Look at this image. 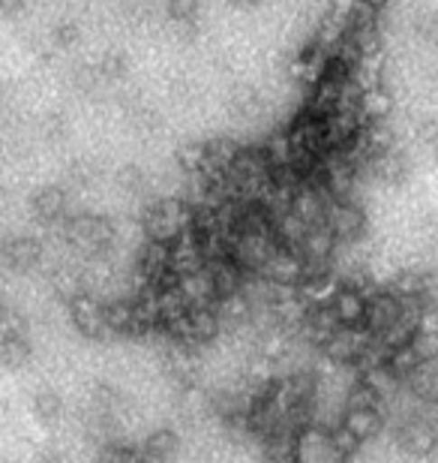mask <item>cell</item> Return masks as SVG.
I'll use <instances>...</instances> for the list:
<instances>
[{
  "mask_svg": "<svg viewBox=\"0 0 438 463\" xmlns=\"http://www.w3.org/2000/svg\"><path fill=\"white\" fill-rule=\"evenodd\" d=\"M195 229V205L186 199H154L142 211V232L147 241L177 244Z\"/></svg>",
  "mask_w": 438,
  "mask_h": 463,
  "instance_id": "1",
  "label": "cell"
},
{
  "mask_svg": "<svg viewBox=\"0 0 438 463\" xmlns=\"http://www.w3.org/2000/svg\"><path fill=\"white\" fill-rule=\"evenodd\" d=\"M222 328H226V322H222V313L217 304H192V307H186L181 317L169 322L163 331L177 346L192 349V346L213 344Z\"/></svg>",
  "mask_w": 438,
  "mask_h": 463,
  "instance_id": "2",
  "label": "cell"
},
{
  "mask_svg": "<svg viewBox=\"0 0 438 463\" xmlns=\"http://www.w3.org/2000/svg\"><path fill=\"white\" fill-rule=\"evenodd\" d=\"M63 238L81 256H102L115 244V226H111L108 217L81 211V214L63 220Z\"/></svg>",
  "mask_w": 438,
  "mask_h": 463,
  "instance_id": "3",
  "label": "cell"
},
{
  "mask_svg": "<svg viewBox=\"0 0 438 463\" xmlns=\"http://www.w3.org/2000/svg\"><path fill=\"white\" fill-rule=\"evenodd\" d=\"M351 458L340 449L333 428L328 424H310L297 433V449H294V463H349Z\"/></svg>",
  "mask_w": 438,
  "mask_h": 463,
  "instance_id": "4",
  "label": "cell"
},
{
  "mask_svg": "<svg viewBox=\"0 0 438 463\" xmlns=\"http://www.w3.org/2000/svg\"><path fill=\"white\" fill-rule=\"evenodd\" d=\"M394 437H396V446L412 458H430L438 451V428L430 415H424V412L403 415Z\"/></svg>",
  "mask_w": 438,
  "mask_h": 463,
  "instance_id": "5",
  "label": "cell"
},
{
  "mask_svg": "<svg viewBox=\"0 0 438 463\" xmlns=\"http://www.w3.org/2000/svg\"><path fill=\"white\" fill-rule=\"evenodd\" d=\"M67 307H70L72 326H76L81 337H88V340L115 337L108 326V301H99L93 292H85V295H79L76 301H70Z\"/></svg>",
  "mask_w": 438,
  "mask_h": 463,
  "instance_id": "6",
  "label": "cell"
},
{
  "mask_svg": "<svg viewBox=\"0 0 438 463\" xmlns=\"http://www.w3.org/2000/svg\"><path fill=\"white\" fill-rule=\"evenodd\" d=\"M324 226L337 235L340 247H351L367 232V214H363V208L354 199H331L328 214H324Z\"/></svg>",
  "mask_w": 438,
  "mask_h": 463,
  "instance_id": "7",
  "label": "cell"
},
{
  "mask_svg": "<svg viewBox=\"0 0 438 463\" xmlns=\"http://www.w3.org/2000/svg\"><path fill=\"white\" fill-rule=\"evenodd\" d=\"M405 319V298H399L394 289H372L367 301V328L372 337L387 335L390 328Z\"/></svg>",
  "mask_w": 438,
  "mask_h": 463,
  "instance_id": "8",
  "label": "cell"
},
{
  "mask_svg": "<svg viewBox=\"0 0 438 463\" xmlns=\"http://www.w3.org/2000/svg\"><path fill=\"white\" fill-rule=\"evenodd\" d=\"M369 344H372V335L367 328H346L342 326L337 335L322 346V352H324V358L333 361V364H340V367H360V361H363V355H367Z\"/></svg>",
  "mask_w": 438,
  "mask_h": 463,
  "instance_id": "9",
  "label": "cell"
},
{
  "mask_svg": "<svg viewBox=\"0 0 438 463\" xmlns=\"http://www.w3.org/2000/svg\"><path fill=\"white\" fill-rule=\"evenodd\" d=\"M367 301H369V292L360 289V286H351V283H342L333 298L328 301L333 313H337L340 326L346 328H363L367 326Z\"/></svg>",
  "mask_w": 438,
  "mask_h": 463,
  "instance_id": "10",
  "label": "cell"
},
{
  "mask_svg": "<svg viewBox=\"0 0 438 463\" xmlns=\"http://www.w3.org/2000/svg\"><path fill=\"white\" fill-rule=\"evenodd\" d=\"M240 147L235 138H226V136H217L210 142H204V178L208 181H226L228 172L235 169L238 156H240Z\"/></svg>",
  "mask_w": 438,
  "mask_h": 463,
  "instance_id": "11",
  "label": "cell"
},
{
  "mask_svg": "<svg viewBox=\"0 0 438 463\" xmlns=\"http://www.w3.org/2000/svg\"><path fill=\"white\" fill-rule=\"evenodd\" d=\"M31 214L42 226L63 223L70 217V193L58 187V184H45L31 196Z\"/></svg>",
  "mask_w": 438,
  "mask_h": 463,
  "instance_id": "12",
  "label": "cell"
},
{
  "mask_svg": "<svg viewBox=\"0 0 438 463\" xmlns=\"http://www.w3.org/2000/svg\"><path fill=\"white\" fill-rule=\"evenodd\" d=\"M340 424L363 446L385 430V415H381V406H351V410H342Z\"/></svg>",
  "mask_w": 438,
  "mask_h": 463,
  "instance_id": "13",
  "label": "cell"
},
{
  "mask_svg": "<svg viewBox=\"0 0 438 463\" xmlns=\"http://www.w3.org/2000/svg\"><path fill=\"white\" fill-rule=\"evenodd\" d=\"M42 244L31 235H18V238H9L4 244V265L9 271H33L36 265L42 262Z\"/></svg>",
  "mask_w": 438,
  "mask_h": 463,
  "instance_id": "14",
  "label": "cell"
},
{
  "mask_svg": "<svg viewBox=\"0 0 438 463\" xmlns=\"http://www.w3.org/2000/svg\"><path fill=\"white\" fill-rule=\"evenodd\" d=\"M405 392L421 406H438V355L424 358V364L405 379Z\"/></svg>",
  "mask_w": 438,
  "mask_h": 463,
  "instance_id": "15",
  "label": "cell"
},
{
  "mask_svg": "<svg viewBox=\"0 0 438 463\" xmlns=\"http://www.w3.org/2000/svg\"><path fill=\"white\" fill-rule=\"evenodd\" d=\"M181 449V437L172 428H156L154 433H147V439L142 442V455L151 463H165L177 455Z\"/></svg>",
  "mask_w": 438,
  "mask_h": 463,
  "instance_id": "16",
  "label": "cell"
},
{
  "mask_svg": "<svg viewBox=\"0 0 438 463\" xmlns=\"http://www.w3.org/2000/svg\"><path fill=\"white\" fill-rule=\"evenodd\" d=\"M369 172L385 184H399V181H405V175H408V160L399 147H390V151H381L376 160H372Z\"/></svg>",
  "mask_w": 438,
  "mask_h": 463,
  "instance_id": "17",
  "label": "cell"
},
{
  "mask_svg": "<svg viewBox=\"0 0 438 463\" xmlns=\"http://www.w3.org/2000/svg\"><path fill=\"white\" fill-rule=\"evenodd\" d=\"M51 289L63 304H70V301H76L79 295L88 292V280L79 268L67 265V268H58V271L51 274Z\"/></svg>",
  "mask_w": 438,
  "mask_h": 463,
  "instance_id": "18",
  "label": "cell"
},
{
  "mask_svg": "<svg viewBox=\"0 0 438 463\" xmlns=\"http://www.w3.org/2000/svg\"><path fill=\"white\" fill-rule=\"evenodd\" d=\"M27 358H31V340H27V335L0 337V361H4V367H22Z\"/></svg>",
  "mask_w": 438,
  "mask_h": 463,
  "instance_id": "19",
  "label": "cell"
},
{
  "mask_svg": "<svg viewBox=\"0 0 438 463\" xmlns=\"http://www.w3.org/2000/svg\"><path fill=\"white\" fill-rule=\"evenodd\" d=\"M61 412H63V401H61L58 392H51V388H42V392H36V397H33V415H36V421L54 424V421L61 419Z\"/></svg>",
  "mask_w": 438,
  "mask_h": 463,
  "instance_id": "20",
  "label": "cell"
},
{
  "mask_svg": "<svg viewBox=\"0 0 438 463\" xmlns=\"http://www.w3.org/2000/svg\"><path fill=\"white\" fill-rule=\"evenodd\" d=\"M177 165H181V172H186L190 178H195V175L204 172V142H186L177 147L174 154Z\"/></svg>",
  "mask_w": 438,
  "mask_h": 463,
  "instance_id": "21",
  "label": "cell"
},
{
  "mask_svg": "<svg viewBox=\"0 0 438 463\" xmlns=\"http://www.w3.org/2000/svg\"><path fill=\"white\" fill-rule=\"evenodd\" d=\"M97 463H144L142 449H129L124 442H102L99 446V455Z\"/></svg>",
  "mask_w": 438,
  "mask_h": 463,
  "instance_id": "22",
  "label": "cell"
},
{
  "mask_svg": "<svg viewBox=\"0 0 438 463\" xmlns=\"http://www.w3.org/2000/svg\"><path fill=\"white\" fill-rule=\"evenodd\" d=\"M126 70H129V63L124 52H106L97 63V72L102 81H120L126 76Z\"/></svg>",
  "mask_w": 438,
  "mask_h": 463,
  "instance_id": "23",
  "label": "cell"
},
{
  "mask_svg": "<svg viewBox=\"0 0 438 463\" xmlns=\"http://www.w3.org/2000/svg\"><path fill=\"white\" fill-rule=\"evenodd\" d=\"M201 0H165V13L174 24H192L199 18Z\"/></svg>",
  "mask_w": 438,
  "mask_h": 463,
  "instance_id": "24",
  "label": "cell"
},
{
  "mask_svg": "<svg viewBox=\"0 0 438 463\" xmlns=\"http://www.w3.org/2000/svg\"><path fill=\"white\" fill-rule=\"evenodd\" d=\"M117 187L124 190L126 196H144L147 178L142 169H135V165H124V169L117 172Z\"/></svg>",
  "mask_w": 438,
  "mask_h": 463,
  "instance_id": "25",
  "label": "cell"
},
{
  "mask_svg": "<svg viewBox=\"0 0 438 463\" xmlns=\"http://www.w3.org/2000/svg\"><path fill=\"white\" fill-rule=\"evenodd\" d=\"M415 33L421 36L424 43H430V45H438V13H421L415 18Z\"/></svg>",
  "mask_w": 438,
  "mask_h": 463,
  "instance_id": "26",
  "label": "cell"
},
{
  "mask_svg": "<svg viewBox=\"0 0 438 463\" xmlns=\"http://www.w3.org/2000/svg\"><path fill=\"white\" fill-rule=\"evenodd\" d=\"M51 43L58 45V49H72V45L79 43V24L72 22H61L51 27Z\"/></svg>",
  "mask_w": 438,
  "mask_h": 463,
  "instance_id": "27",
  "label": "cell"
},
{
  "mask_svg": "<svg viewBox=\"0 0 438 463\" xmlns=\"http://www.w3.org/2000/svg\"><path fill=\"white\" fill-rule=\"evenodd\" d=\"M231 106H235V112L240 115H253L258 109V94L253 88H238L235 97H231Z\"/></svg>",
  "mask_w": 438,
  "mask_h": 463,
  "instance_id": "28",
  "label": "cell"
},
{
  "mask_svg": "<svg viewBox=\"0 0 438 463\" xmlns=\"http://www.w3.org/2000/svg\"><path fill=\"white\" fill-rule=\"evenodd\" d=\"M417 136H421V142H424V145L438 147V118H426V120H421V127H417Z\"/></svg>",
  "mask_w": 438,
  "mask_h": 463,
  "instance_id": "29",
  "label": "cell"
},
{
  "mask_svg": "<svg viewBox=\"0 0 438 463\" xmlns=\"http://www.w3.org/2000/svg\"><path fill=\"white\" fill-rule=\"evenodd\" d=\"M42 133L49 138H61L63 133H67V120H63L58 112H51L49 118L42 120Z\"/></svg>",
  "mask_w": 438,
  "mask_h": 463,
  "instance_id": "30",
  "label": "cell"
},
{
  "mask_svg": "<svg viewBox=\"0 0 438 463\" xmlns=\"http://www.w3.org/2000/svg\"><path fill=\"white\" fill-rule=\"evenodd\" d=\"M27 0H0V9H4L6 15H15V13H22Z\"/></svg>",
  "mask_w": 438,
  "mask_h": 463,
  "instance_id": "31",
  "label": "cell"
},
{
  "mask_svg": "<svg viewBox=\"0 0 438 463\" xmlns=\"http://www.w3.org/2000/svg\"><path fill=\"white\" fill-rule=\"evenodd\" d=\"M36 463H63V458L54 449H49V451H42V455L36 458Z\"/></svg>",
  "mask_w": 438,
  "mask_h": 463,
  "instance_id": "32",
  "label": "cell"
},
{
  "mask_svg": "<svg viewBox=\"0 0 438 463\" xmlns=\"http://www.w3.org/2000/svg\"><path fill=\"white\" fill-rule=\"evenodd\" d=\"M231 6H238V9H256L262 0H228Z\"/></svg>",
  "mask_w": 438,
  "mask_h": 463,
  "instance_id": "33",
  "label": "cell"
},
{
  "mask_svg": "<svg viewBox=\"0 0 438 463\" xmlns=\"http://www.w3.org/2000/svg\"><path fill=\"white\" fill-rule=\"evenodd\" d=\"M367 4H369V6H376L378 13H381V9H385V6L390 4V0H367Z\"/></svg>",
  "mask_w": 438,
  "mask_h": 463,
  "instance_id": "34",
  "label": "cell"
},
{
  "mask_svg": "<svg viewBox=\"0 0 438 463\" xmlns=\"http://www.w3.org/2000/svg\"><path fill=\"white\" fill-rule=\"evenodd\" d=\"M433 151H435V163H438V147H433Z\"/></svg>",
  "mask_w": 438,
  "mask_h": 463,
  "instance_id": "35",
  "label": "cell"
},
{
  "mask_svg": "<svg viewBox=\"0 0 438 463\" xmlns=\"http://www.w3.org/2000/svg\"><path fill=\"white\" fill-rule=\"evenodd\" d=\"M144 463H151V460H147V458H144Z\"/></svg>",
  "mask_w": 438,
  "mask_h": 463,
  "instance_id": "36",
  "label": "cell"
}]
</instances>
